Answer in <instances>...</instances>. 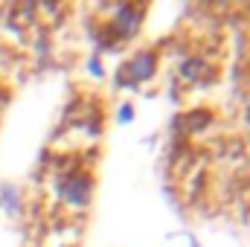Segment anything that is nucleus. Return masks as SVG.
<instances>
[{"instance_id":"nucleus-1","label":"nucleus","mask_w":250,"mask_h":247,"mask_svg":"<svg viewBox=\"0 0 250 247\" xmlns=\"http://www.w3.org/2000/svg\"><path fill=\"white\" fill-rule=\"evenodd\" d=\"M90 189H93V181L84 172H67L56 181V195L70 206H84L90 201Z\"/></svg>"},{"instance_id":"nucleus-2","label":"nucleus","mask_w":250,"mask_h":247,"mask_svg":"<svg viewBox=\"0 0 250 247\" xmlns=\"http://www.w3.org/2000/svg\"><path fill=\"white\" fill-rule=\"evenodd\" d=\"M140 21H143V6H120L117 15H114V21H111V29L120 38H131L137 32Z\"/></svg>"},{"instance_id":"nucleus-3","label":"nucleus","mask_w":250,"mask_h":247,"mask_svg":"<svg viewBox=\"0 0 250 247\" xmlns=\"http://www.w3.org/2000/svg\"><path fill=\"white\" fill-rule=\"evenodd\" d=\"M154 64H157V59L151 50H140L134 59H128L123 73L128 76V82H146L148 76H154Z\"/></svg>"},{"instance_id":"nucleus-4","label":"nucleus","mask_w":250,"mask_h":247,"mask_svg":"<svg viewBox=\"0 0 250 247\" xmlns=\"http://www.w3.org/2000/svg\"><path fill=\"white\" fill-rule=\"evenodd\" d=\"M0 201H3V206H6V209H18V204H21L18 189H15V186H6V189L0 192Z\"/></svg>"},{"instance_id":"nucleus-5","label":"nucleus","mask_w":250,"mask_h":247,"mask_svg":"<svg viewBox=\"0 0 250 247\" xmlns=\"http://www.w3.org/2000/svg\"><path fill=\"white\" fill-rule=\"evenodd\" d=\"M131 117H134V111L131 108H123V123H131Z\"/></svg>"}]
</instances>
